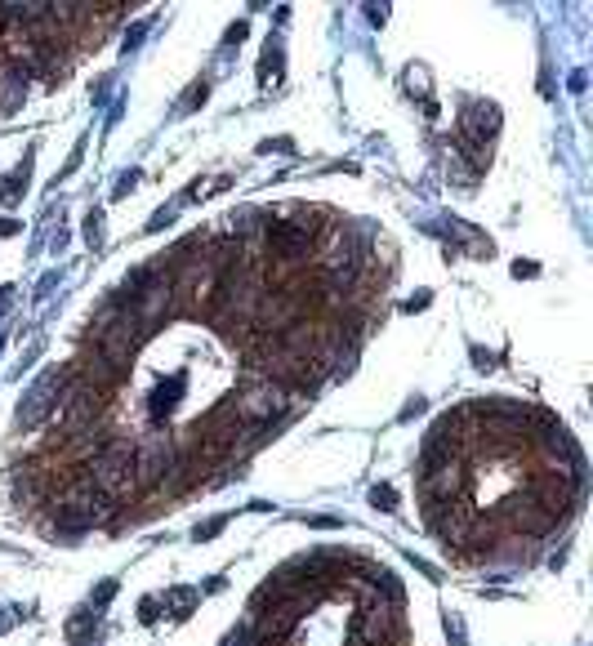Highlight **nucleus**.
<instances>
[{
  "label": "nucleus",
  "instance_id": "nucleus-1",
  "mask_svg": "<svg viewBox=\"0 0 593 646\" xmlns=\"http://www.w3.org/2000/svg\"><path fill=\"white\" fill-rule=\"evenodd\" d=\"M232 406H237V414L250 423V428H268L272 419H281V414L290 410V397L277 384H250L246 393L232 397Z\"/></svg>",
  "mask_w": 593,
  "mask_h": 646
},
{
  "label": "nucleus",
  "instance_id": "nucleus-2",
  "mask_svg": "<svg viewBox=\"0 0 593 646\" xmlns=\"http://www.w3.org/2000/svg\"><path fill=\"white\" fill-rule=\"evenodd\" d=\"M495 129H500V107H495V103H468L464 116H459V143L491 148Z\"/></svg>",
  "mask_w": 593,
  "mask_h": 646
},
{
  "label": "nucleus",
  "instance_id": "nucleus-3",
  "mask_svg": "<svg viewBox=\"0 0 593 646\" xmlns=\"http://www.w3.org/2000/svg\"><path fill=\"white\" fill-rule=\"evenodd\" d=\"M370 504L384 508V513H393V508H397V491H393V486H375V491H370Z\"/></svg>",
  "mask_w": 593,
  "mask_h": 646
},
{
  "label": "nucleus",
  "instance_id": "nucleus-4",
  "mask_svg": "<svg viewBox=\"0 0 593 646\" xmlns=\"http://www.w3.org/2000/svg\"><path fill=\"white\" fill-rule=\"evenodd\" d=\"M205 90H210V85H205V80H197V85H192V90L183 94V107H197V103L205 99Z\"/></svg>",
  "mask_w": 593,
  "mask_h": 646
},
{
  "label": "nucleus",
  "instance_id": "nucleus-5",
  "mask_svg": "<svg viewBox=\"0 0 593 646\" xmlns=\"http://www.w3.org/2000/svg\"><path fill=\"white\" fill-rule=\"evenodd\" d=\"M513 276H536V263H513Z\"/></svg>",
  "mask_w": 593,
  "mask_h": 646
}]
</instances>
